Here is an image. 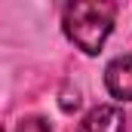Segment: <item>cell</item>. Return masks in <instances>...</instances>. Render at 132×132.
Instances as JSON below:
<instances>
[{"label": "cell", "mask_w": 132, "mask_h": 132, "mask_svg": "<svg viewBox=\"0 0 132 132\" xmlns=\"http://www.w3.org/2000/svg\"><path fill=\"white\" fill-rule=\"evenodd\" d=\"M65 34L68 40L83 49L86 55L101 52L108 34L114 28V3H98V0H80L65 9Z\"/></svg>", "instance_id": "1"}, {"label": "cell", "mask_w": 132, "mask_h": 132, "mask_svg": "<svg viewBox=\"0 0 132 132\" xmlns=\"http://www.w3.org/2000/svg\"><path fill=\"white\" fill-rule=\"evenodd\" d=\"M104 86L114 98L132 101V55H120L104 68Z\"/></svg>", "instance_id": "2"}, {"label": "cell", "mask_w": 132, "mask_h": 132, "mask_svg": "<svg viewBox=\"0 0 132 132\" xmlns=\"http://www.w3.org/2000/svg\"><path fill=\"white\" fill-rule=\"evenodd\" d=\"M77 132H126L123 111L114 108V104H98V108H92L83 117V123H80Z\"/></svg>", "instance_id": "3"}, {"label": "cell", "mask_w": 132, "mask_h": 132, "mask_svg": "<svg viewBox=\"0 0 132 132\" xmlns=\"http://www.w3.org/2000/svg\"><path fill=\"white\" fill-rule=\"evenodd\" d=\"M15 132H52V126H49L43 117H25V120L15 126Z\"/></svg>", "instance_id": "4"}, {"label": "cell", "mask_w": 132, "mask_h": 132, "mask_svg": "<svg viewBox=\"0 0 132 132\" xmlns=\"http://www.w3.org/2000/svg\"><path fill=\"white\" fill-rule=\"evenodd\" d=\"M0 132H3V126H0Z\"/></svg>", "instance_id": "5"}]
</instances>
